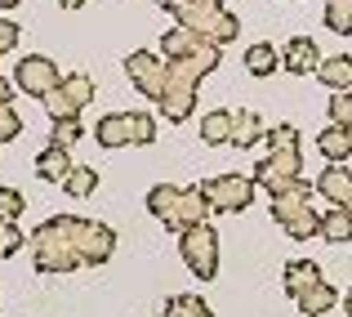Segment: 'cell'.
Segmentation results:
<instances>
[{
	"mask_svg": "<svg viewBox=\"0 0 352 317\" xmlns=\"http://www.w3.org/2000/svg\"><path fill=\"white\" fill-rule=\"evenodd\" d=\"M32 264L36 273L85 268V259H80V214H54L32 232Z\"/></svg>",
	"mask_w": 352,
	"mask_h": 317,
	"instance_id": "obj_1",
	"label": "cell"
},
{
	"mask_svg": "<svg viewBox=\"0 0 352 317\" xmlns=\"http://www.w3.org/2000/svg\"><path fill=\"white\" fill-rule=\"evenodd\" d=\"M272 219L290 232L294 241H308V237H321V214L312 210V183L294 179L285 188L272 192Z\"/></svg>",
	"mask_w": 352,
	"mask_h": 317,
	"instance_id": "obj_2",
	"label": "cell"
},
{
	"mask_svg": "<svg viewBox=\"0 0 352 317\" xmlns=\"http://www.w3.org/2000/svg\"><path fill=\"white\" fill-rule=\"evenodd\" d=\"M174 18H179L188 32H197V36H206L210 45H219V50L241 36V18H232L219 0H188V5L174 9Z\"/></svg>",
	"mask_w": 352,
	"mask_h": 317,
	"instance_id": "obj_3",
	"label": "cell"
},
{
	"mask_svg": "<svg viewBox=\"0 0 352 317\" xmlns=\"http://www.w3.org/2000/svg\"><path fill=\"white\" fill-rule=\"evenodd\" d=\"M161 54H165V63H183V68H192L197 76H210V72L219 68V45H210L206 36H197V32H188L183 23H174L170 32L161 36Z\"/></svg>",
	"mask_w": 352,
	"mask_h": 317,
	"instance_id": "obj_4",
	"label": "cell"
},
{
	"mask_svg": "<svg viewBox=\"0 0 352 317\" xmlns=\"http://www.w3.org/2000/svg\"><path fill=\"white\" fill-rule=\"evenodd\" d=\"M94 139H98V147H129V143H152L156 139V121L147 116V112H112V116H103L98 121V130H94Z\"/></svg>",
	"mask_w": 352,
	"mask_h": 317,
	"instance_id": "obj_5",
	"label": "cell"
},
{
	"mask_svg": "<svg viewBox=\"0 0 352 317\" xmlns=\"http://www.w3.org/2000/svg\"><path fill=\"white\" fill-rule=\"evenodd\" d=\"M170 68V76H165V94L156 99L161 103V116L170 121V125H179V121H188L192 112H197V85L206 76H197L192 68H183V63H165Z\"/></svg>",
	"mask_w": 352,
	"mask_h": 317,
	"instance_id": "obj_6",
	"label": "cell"
},
{
	"mask_svg": "<svg viewBox=\"0 0 352 317\" xmlns=\"http://www.w3.org/2000/svg\"><path fill=\"white\" fill-rule=\"evenodd\" d=\"M179 255H183V264H188L201 282H210V277L219 273V232L210 228V223L183 228L179 232Z\"/></svg>",
	"mask_w": 352,
	"mask_h": 317,
	"instance_id": "obj_7",
	"label": "cell"
},
{
	"mask_svg": "<svg viewBox=\"0 0 352 317\" xmlns=\"http://www.w3.org/2000/svg\"><path fill=\"white\" fill-rule=\"evenodd\" d=\"M254 188H258L254 174H219V179L201 183L210 210H219V214H241L250 201H254Z\"/></svg>",
	"mask_w": 352,
	"mask_h": 317,
	"instance_id": "obj_8",
	"label": "cell"
},
{
	"mask_svg": "<svg viewBox=\"0 0 352 317\" xmlns=\"http://www.w3.org/2000/svg\"><path fill=\"white\" fill-rule=\"evenodd\" d=\"M89 99H94V81H89L85 72H72V76L58 81V90H50V94L41 99V103L54 121H67V116H80V108H89Z\"/></svg>",
	"mask_w": 352,
	"mask_h": 317,
	"instance_id": "obj_9",
	"label": "cell"
},
{
	"mask_svg": "<svg viewBox=\"0 0 352 317\" xmlns=\"http://www.w3.org/2000/svg\"><path fill=\"white\" fill-rule=\"evenodd\" d=\"M299 174H303L299 147H272V152L254 165V183H258V188H267V197H272L276 188H285V183H294Z\"/></svg>",
	"mask_w": 352,
	"mask_h": 317,
	"instance_id": "obj_10",
	"label": "cell"
},
{
	"mask_svg": "<svg viewBox=\"0 0 352 317\" xmlns=\"http://www.w3.org/2000/svg\"><path fill=\"white\" fill-rule=\"evenodd\" d=\"M125 72H129V81H134L138 94H147V99L165 94V76H170V68H165L161 54H147V50L125 54Z\"/></svg>",
	"mask_w": 352,
	"mask_h": 317,
	"instance_id": "obj_11",
	"label": "cell"
},
{
	"mask_svg": "<svg viewBox=\"0 0 352 317\" xmlns=\"http://www.w3.org/2000/svg\"><path fill=\"white\" fill-rule=\"evenodd\" d=\"M58 68H54V59H45V54H27L23 63H18V72H14V85L23 90V94H32V99H45L50 90H58Z\"/></svg>",
	"mask_w": 352,
	"mask_h": 317,
	"instance_id": "obj_12",
	"label": "cell"
},
{
	"mask_svg": "<svg viewBox=\"0 0 352 317\" xmlns=\"http://www.w3.org/2000/svg\"><path fill=\"white\" fill-rule=\"evenodd\" d=\"M317 197H326L339 210H352V170L348 165H326L317 174Z\"/></svg>",
	"mask_w": 352,
	"mask_h": 317,
	"instance_id": "obj_13",
	"label": "cell"
},
{
	"mask_svg": "<svg viewBox=\"0 0 352 317\" xmlns=\"http://www.w3.org/2000/svg\"><path fill=\"white\" fill-rule=\"evenodd\" d=\"M281 68H285V72H294V76H308V72H317V68H321V50H317V41H312V36H294V41H285V50H281Z\"/></svg>",
	"mask_w": 352,
	"mask_h": 317,
	"instance_id": "obj_14",
	"label": "cell"
},
{
	"mask_svg": "<svg viewBox=\"0 0 352 317\" xmlns=\"http://www.w3.org/2000/svg\"><path fill=\"white\" fill-rule=\"evenodd\" d=\"M72 147H58V143H50V147H41V156H36V174H41L45 183H63L72 174Z\"/></svg>",
	"mask_w": 352,
	"mask_h": 317,
	"instance_id": "obj_15",
	"label": "cell"
},
{
	"mask_svg": "<svg viewBox=\"0 0 352 317\" xmlns=\"http://www.w3.org/2000/svg\"><path fill=\"white\" fill-rule=\"evenodd\" d=\"M179 206H183V188H174V183H156V188L147 192V210H152L165 228L179 223Z\"/></svg>",
	"mask_w": 352,
	"mask_h": 317,
	"instance_id": "obj_16",
	"label": "cell"
},
{
	"mask_svg": "<svg viewBox=\"0 0 352 317\" xmlns=\"http://www.w3.org/2000/svg\"><path fill=\"white\" fill-rule=\"evenodd\" d=\"M317 152L326 156L330 165H344L348 156H352V139H348V130L344 125H326L317 134Z\"/></svg>",
	"mask_w": 352,
	"mask_h": 317,
	"instance_id": "obj_17",
	"label": "cell"
},
{
	"mask_svg": "<svg viewBox=\"0 0 352 317\" xmlns=\"http://www.w3.org/2000/svg\"><path fill=\"white\" fill-rule=\"evenodd\" d=\"M312 286H321V268L312 264V259H294V264H285V291H290V300L308 295Z\"/></svg>",
	"mask_w": 352,
	"mask_h": 317,
	"instance_id": "obj_18",
	"label": "cell"
},
{
	"mask_svg": "<svg viewBox=\"0 0 352 317\" xmlns=\"http://www.w3.org/2000/svg\"><path fill=\"white\" fill-rule=\"evenodd\" d=\"M263 139H267V125L258 121V112H250V108L232 112V143L236 147H254V143H263Z\"/></svg>",
	"mask_w": 352,
	"mask_h": 317,
	"instance_id": "obj_19",
	"label": "cell"
},
{
	"mask_svg": "<svg viewBox=\"0 0 352 317\" xmlns=\"http://www.w3.org/2000/svg\"><path fill=\"white\" fill-rule=\"evenodd\" d=\"M317 76H321V85H330L335 94H339V90H352V59H348V54H335V59H321Z\"/></svg>",
	"mask_w": 352,
	"mask_h": 317,
	"instance_id": "obj_20",
	"label": "cell"
},
{
	"mask_svg": "<svg viewBox=\"0 0 352 317\" xmlns=\"http://www.w3.org/2000/svg\"><path fill=\"white\" fill-rule=\"evenodd\" d=\"M201 139H206L210 147H219V143H232V112H223V108L206 112V121H201Z\"/></svg>",
	"mask_w": 352,
	"mask_h": 317,
	"instance_id": "obj_21",
	"label": "cell"
},
{
	"mask_svg": "<svg viewBox=\"0 0 352 317\" xmlns=\"http://www.w3.org/2000/svg\"><path fill=\"white\" fill-rule=\"evenodd\" d=\"M276 63H281V54H276V45H267V41H258V45L245 50V72L250 76H272Z\"/></svg>",
	"mask_w": 352,
	"mask_h": 317,
	"instance_id": "obj_22",
	"label": "cell"
},
{
	"mask_svg": "<svg viewBox=\"0 0 352 317\" xmlns=\"http://www.w3.org/2000/svg\"><path fill=\"white\" fill-rule=\"evenodd\" d=\"M321 237L335 241V246H344V241H352V210H339L330 206L326 214H321Z\"/></svg>",
	"mask_w": 352,
	"mask_h": 317,
	"instance_id": "obj_23",
	"label": "cell"
},
{
	"mask_svg": "<svg viewBox=\"0 0 352 317\" xmlns=\"http://www.w3.org/2000/svg\"><path fill=\"white\" fill-rule=\"evenodd\" d=\"M294 304H299V309L308 313V317H321V313H330V309L339 304V291H335V286H326V282H321V286H312L308 295H299Z\"/></svg>",
	"mask_w": 352,
	"mask_h": 317,
	"instance_id": "obj_24",
	"label": "cell"
},
{
	"mask_svg": "<svg viewBox=\"0 0 352 317\" xmlns=\"http://www.w3.org/2000/svg\"><path fill=\"white\" fill-rule=\"evenodd\" d=\"M63 188H67V197H89V192L98 188V170L76 161V165H72V174L63 179Z\"/></svg>",
	"mask_w": 352,
	"mask_h": 317,
	"instance_id": "obj_25",
	"label": "cell"
},
{
	"mask_svg": "<svg viewBox=\"0 0 352 317\" xmlns=\"http://www.w3.org/2000/svg\"><path fill=\"white\" fill-rule=\"evenodd\" d=\"M161 317H214V313H210V304L201 295H174Z\"/></svg>",
	"mask_w": 352,
	"mask_h": 317,
	"instance_id": "obj_26",
	"label": "cell"
},
{
	"mask_svg": "<svg viewBox=\"0 0 352 317\" xmlns=\"http://www.w3.org/2000/svg\"><path fill=\"white\" fill-rule=\"evenodd\" d=\"M326 27L339 36H352V0H326Z\"/></svg>",
	"mask_w": 352,
	"mask_h": 317,
	"instance_id": "obj_27",
	"label": "cell"
},
{
	"mask_svg": "<svg viewBox=\"0 0 352 317\" xmlns=\"http://www.w3.org/2000/svg\"><path fill=\"white\" fill-rule=\"evenodd\" d=\"M330 121H335V125H344L348 139H352V90H339V94H330Z\"/></svg>",
	"mask_w": 352,
	"mask_h": 317,
	"instance_id": "obj_28",
	"label": "cell"
},
{
	"mask_svg": "<svg viewBox=\"0 0 352 317\" xmlns=\"http://www.w3.org/2000/svg\"><path fill=\"white\" fill-rule=\"evenodd\" d=\"M27 210V197L18 188H0V223H18V214Z\"/></svg>",
	"mask_w": 352,
	"mask_h": 317,
	"instance_id": "obj_29",
	"label": "cell"
},
{
	"mask_svg": "<svg viewBox=\"0 0 352 317\" xmlns=\"http://www.w3.org/2000/svg\"><path fill=\"white\" fill-rule=\"evenodd\" d=\"M23 246H27V232L18 228V223H0V259L18 255Z\"/></svg>",
	"mask_w": 352,
	"mask_h": 317,
	"instance_id": "obj_30",
	"label": "cell"
},
{
	"mask_svg": "<svg viewBox=\"0 0 352 317\" xmlns=\"http://www.w3.org/2000/svg\"><path fill=\"white\" fill-rule=\"evenodd\" d=\"M80 134H85V130H80V121H76V116H67V121H54V130H50V143H58V147H72Z\"/></svg>",
	"mask_w": 352,
	"mask_h": 317,
	"instance_id": "obj_31",
	"label": "cell"
},
{
	"mask_svg": "<svg viewBox=\"0 0 352 317\" xmlns=\"http://www.w3.org/2000/svg\"><path fill=\"white\" fill-rule=\"evenodd\" d=\"M23 134V121H18V112L9 99H0V143H9V139Z\"/></svg>",
	"mask_w": 352,
	"mask_h": 317,
	"instance_id": "obj_32",
	"label": "cell"
},
{
	"mask_svg": "<svg viewBox=\"0 0 352 317\" xmlns=\"http://www.w3.org/2000/svg\"><path fill=\"white\" fill-rule=\"evenodd\" d=\"M263 143L267 147H299V130L285 125V121H281V125H267V139H263Z\"/></svg>",
	"mask_w": 352,
	"mask_h": 317,
	"instance_id": "obj_33",
	"label": "cell"
},
{
	"mask_svg": "<svg viewBox=\"0 0 352 317\" xmlns=\"http://www.w3.org/2000/svg\"><path fill=\"white\" fill-rule=\"evenodd\" d=\"M18 45V23L14 18H0V54H9Z\"/></svg>",
	"mask_w": 352,
	"mask_h": 317,
	"instance_id": "obj_34",
	"label": "cell"
},
{
	"mask_svg": "<svg viewBox=\"0 0 352 317\" xmlns=\"http://www.w3.org/2000/svg\"><path fill=\"white\" fill-rule=\"evenodd\" d=\"M156 5H161L165 14H174V9H179V5H188V0H156Z\"/></svg>",
	"mask_w": 352,
	"mask_h": 317,
	"instance_id": "obj_35",
	"label": "cell"
},
{
	"mask_svg": "<svg viewBox=\"0 0 352 317\" xmlns=\"http://www.w3.org/2000/svg\"><path fill=\"white\" fill-rule=\"evenodd\" d=\"M0 99H14V85H9L5 76H0Z\"/></svg>",
	"mask_w": 352,
	"mask_h": 317,
	"instance_id": "obj_36",
	"label": "cell"
},
{
	"mask_svg": "<svg viewBox=\"0 0 352 317\" xmlns=\"http://www.w3.org/2000/svg\"><path fill=\"white\" fill-rule=\"evenodd\" d=\"M58 5H63V9H80V5H85V0H58Z\"/></svg>",
	"mask_w": 352,
	"mask_h": 317,
	"instance_id": "obj_37",
	"label": "cell"
},
{
	"mask_svg": "<svg viewBox=\"0 0 352 317\" xmlns=\"http://www.w3.org/2000/svg\"><path fill=\"white\" fill-rule=\"evenodd\" d=\"M18 5H23V0H0V9H18Z\"/></svg>",
	"mask_w": 352,
	"mask_h": 317,
	"instance_id": "obj_38",
	"label": "cell"
},
{
	"mask_svg": "<svg viewBox=\"0 0 352 317\" xmlns=\"http://www.w3.org/2000/svg\"><path fill=\"white\" fill-rule=\"evenodd\" d=\"M344 309H348V317H352V291H348V300H344Z\"/></svg>",
	"mask_w": 352,
	"mask_h": 317,
	"instance_id": "obj_39",
	"label": "cell"
}]
</instances>
